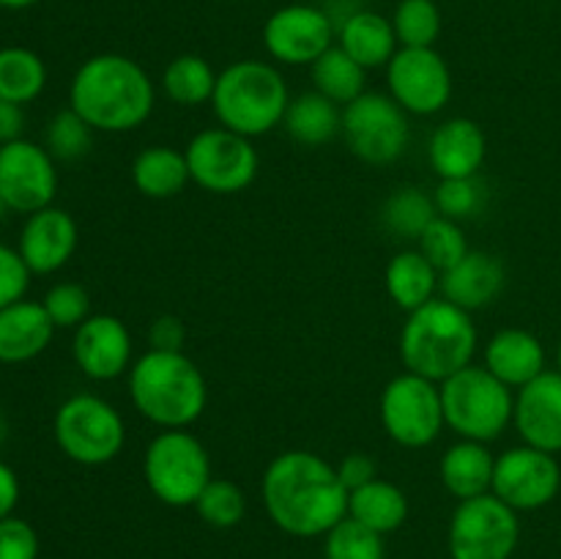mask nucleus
I'll use <instances>...</instances> for the list:
<instances>
[{"label": "nucleus", "mask_w": 561, "mask_h": 559, "mask_svg": "<svg viewBox=\"0 0 561 559\" xmlns=\"http://www.w3.org/2000/svg\"><path fill=\"white\" fill-rule=\"evenodd\" d=\"M392 27L403 47H433L442 33V11L436 0H400Z\"/></svg>", "instance_id": "72a5a7b5"}, {"label": "nucleus", "mask_w": 561, "mask_h": 559, "mask_svg": "<svg viewBox=\"0 0 561 559\" xmlns=\"http://www.w3.org/2000/svg\"><path fill=\"white\" fill-rule=\"evenodd\" d=\"M148 343L153 351H181L186 343V327L175 316H159L148 329Z\"/></svg>", "instance_id": "37998d69"}, {"label": "nucleus", "mask_w": 561, "mask_h": 559, "mask_svg": "<svg viewBox=\"0 0 561 559\" xmlns=\"http://www.w3.org/2000/svg\"><path fill=\"white\" fill-rule=\"evenodd\" d=\"M438 217L436 201L427 192L416 190V186H403L387 197L381 208V223L389 233L400 236L405 241H420L427 225Z\"/></svg>", "instance_id": "473e14b6"}, {"label": "nucleus", "mask_w": 561, "mask_h": 559, "mask_svg": "<svg viewBox=\"0 0 561 559\" xmlns=\"http://www.w3.org/2000/svg\"><path fill=\"white\" fill-rule=\"evenodd\" d=\"M485 153V132L471 118L444 121L427 142V159L438 179H474Z\"/></svg>", "instance_id": "aec40b11"}, {"label": "nucleus", "mask_w": 561, "mask_h": 559, "mask_svg": "<svg viewBox=\"0 0 561 559\" xmlns=\"http://www.w3.org/2000/svg\"><path fill=\"white\" fill-rule=\"evenodd\" d=\"M383 433L405 449H422L442 436L444 406L442 387L416 373H400L383 387L381 403Z\"/></svg>", "instance_id": "1a4fd4ad"}, {"label": "nucleus", "mask_w": 561, "mask_h": 559, "mask_svg": "<svg viewBox=\"0 0 561 559\" xmlns=\"http://www.w3.org/2000/svg\"><path fill=\"white\" fill-rule=\"evenodd\" d=\"M504 288V266L491 252L471 250L460 263L442 274V296L460 310L474 312L496 301Z\"/></svg>", "instance_id": "5701e85b"}, {"label": "nucleus", "mask_w": 561, "mask_h": 559, "mask_svg": "<svg viewBox=\"0 0 561 559\" xmlns=\"http://www.w3.org/2000/svg\"><path fill=\"white\" fill-rule=\"evenodd\" d=\"M195 510L214 529H230V526L241 524V518H244L247 497L233 480L211 477L201 497H197Z\"/></svg>", "instance_id": "c9c22d12"}, {"label": "nucleus", "mask_w": 561, "mask_h": 559, "mask_svg": "<svg viewBox=\"0 0 561 559\" xmlns=\"http://www.w3.org/2000/svg\"><path fill=\"white\" fill-rule=\"evenodd\" d=\"M387 85L409 115H436L453 99V71L433 47H400L387 66Z\"/></svg>", "instance_id": "ddd939ff"}, {"label": "nucleus", "mask_w": 561, "mask_h": 559, "mask_svg": "<svg viewBox=\"0 0 561 559\" xmlns=\"http://www.w3.org/2000/svg\"><path fill=\"white\" fill-rule=\"evenodd\" d=\"M157 104V91L137 60L118 53L88 58L69 85V107L93 132H131L146 124Z\"/></svg>", "instance_id": "f03ea898"}, {"label": "nucleus", "mask_w": 561, "mask_h": 559, "mask_svg": "<svg viewBox=\"0 0 561 559\" xmlns=\"http://www.w3.org/2000/svg\"><path fill=\"white\" fill-rule=\"evenodd\" d=\"M513 425L524 444L561 453V373L546 370L515 395Z\"/></svg>", "instance_id": "a211bd4d"}, {"label": "nucleus", "mask_w": 561, "mask_h": 559, "mask_svg": "<svg viewBox=\"0 0 561 559\" xmlns=\"http://www.w3.org/2000/svg\"><path fill=\"white\" fill-rule=\"evenodd\" d=\"M38 535L27 521L9 515L0 521V559H36Z\"/></svg>", "instance_id": "79ce46f5"}, {"label": "nucleus", "mask_w": 561, "mask_h": 559, "mask_svg": "<svg viewBox=\"0 0 561 559\" xmlns=\"http://www.w3.org/2000/svg\"><path fill=\"white\" fill-rule=\"evenodd\" d=\"M290 104L288 85L277 66L263 60H236L217 75L211 107L219 126L244 137L268 135L283 124Z\"/></svg>", "instance_id": "39448f33"}, {"label": "nucleus", "mask_w": 561, "mask_h": 559, "mask_svg": "<svg viewBox=\"0 0 561 559\" xmlns=\"http://www.w3.org/2000/svg\"><path fill=\"white\" fill-rule=\"evenodd\" d=\"M142 477L153 497L168 507H195L211 480V458L195 433L173 427L157 433L146 447Z\"/></svg>", "instance_id": "0eeeda50"}, {"label": "nucleus", "mask_w": 561, "mask_h": 559, "mask_svg": "<svg viewBox=\"0 0 561 559\" xmlns=\"http://www.w3.org/2000/svg\"><path fill=\"white\" fill-rule=\"evenodd\" d=\"M129 398L140 417L162 431H173L201 420L208 387L201 367L184 351L148 349L129 367Z\"/></svg>", "instance_id": "7ed1b4c3"}, {"label": "nucleus", "mask_w": 561, "mask_h": 559, "mask_svg": "<svg viewBox=\"0 0 561 559\" xmlns=\"http://www.w3.org/2000/svg\"><path fill=\"white\" fill-rule=\"evenodd\" d=\"M214 88H217V71L201 55H179L162 71L164 96L173 99L181 107L211 102Z\"/></svg>", "instance_id": "c756f323"}, {"label": "nucleus", "mask_w": 561, "mask_h": 559, "mask_svg": "<svg viewBox=\"0 0 561 559\" xmlns=\"http://www.w3.org/2000/svg\"><path fill=\"white\" fill-rule=\"evenodd\" d=\"M75 365L93 381H113L131 367V334L115 316H88L71 340Z\"/></svg>", "instance_id": "f3484780"}, {"label": "nucleus", "mask_w": 561, "mask_h": 559, "mask_svg": "<svg viewBox=\"0 0 561 559\" xmlns=\"http://www.w3.org/2000/svg\"><path fill=\"white\" fill-rule=\"evenodd\" d=\"M337 47H343L351 58L365 69H381L398 53L392 20L378 11H354L337 31Z\"/></svg>", "instance_id": "393cba45"}, {"label": "nucleus", "mask_w": 561, "mask_h": 559, "mask_svg": "<svg viewBox=\"0 0 561 559\" xmlns=\"http://www.w3.org/2000/svg\"><path fill=\"white\" fill-rule=\"evenodd\" d=\"M477 343L480 338L471 312L436 296L405 318L400 332V360L409 373L442 384L474 365Z\"/></svg>", "instance_id": "20e7f679"}, {"label": "nucleus", "mask_w": 561, "mask_h": 559, "mask_svg": "<svg viewBox=\"0 0 561 559\" xmlns=\"http://www.w3.org/2000/svg\"><path fill=\"white\" fill-rule=\"evenodd\" d=\"M20 502V477L5 460H0V521L9 518Z\"/></svg>", "instance_id": "49530a36"}, {"label": "nucleus", "mask_w": 561, "mask_h": 559, "mask_svg": "<svg viewBox=\"0 0 561 559\" xmlns=\"http://www.w3.org/2000/svg\"><path fill=\"white\" fill-rule=\"evenodd\" d=\"M38 0H0V9H11V11H20L27 9V5H36Z\"/></svg>", "instance_id": "de8ad7c7"}, {"label": "nucleus", "mask_w": 561, "mask_h": 559, "mask_svg": "<svg viewBox=\"0 0 561 559\" xmlns=\"http://www.w3.org/2000/svg\"><path fill=\"white\" fill-rule=\"evenodd\" d=\"M131 181H135L137 192L151 201L175 197L192 181L186 153L170 146L142 148L131 162Z\"/></svg>", "instance_id": "bb28decb"}, {"label": "nucleus", "mask_w": 561, "mask_h": 559, "mask_svg": "<svg viewBox=\"0 0 561 559\" xmlns=\"http://www.w3.org/2000/svg\"><path fill=\"white\" fill-rule=\"evenodd\" d=\"M44 85H47V66L33 49H0V99L14 104H31L33 99L42 96Z\"/></svg>", "instance_id": "7c9ffc66"}, {"label": "nucleus", "mask_w": 561, "mask_h": 559, "mask_svg": "<svg viewBox=\"0 0 561 559\" xmlns=\"http://www.w3.org/2000/svg\"><path fill=\"white\" fill-rule=\"evenodd\" d=\"M337 475L351 493L356 488L367 486L370 480H376V460L365 453H351L337 464Z\"/></svg>", "instance_id": "c03bdc74"}, {"label": "nucleus", "mask_w": 561, "mask_h": 559, "mask_svg": "<svg viewBox=\"0 0 561 559\" xmlns=\"http://www.w3.org/2000/svg\"><path fill=\"white\" fill-rule=\"evenodd\" d=\"M433 201H436V212L442 217L460 223L482 206V186L477 175L474 179H438Z\"/></svg>", "instance_id": "ea45409f"}, {"label": "nucleus", "mask_w": 561, "mask_h": 559, "mask_svg": "<svg viewBox=\"0 0 561 559\" xmlns=\"http://www.w3.org/2000/svg\"><path fill=\"white\" fill-rule=\"evenodd\" d=\"M493 469H496V458L491 455L488 444L471 442V438L455 442L438 464L444 488L460 502L491 493Z\"/></svg>", "instance_id": "b1692460"}, {"label": "nucleus", "mask_w": 561, "mask_h": 559, "mask_svg": "<svg viewBox=\"0 0 561 559\" xmlns=\"http://www.w3.org/2000/svg\"><path fill=\"white\" fill-rule=\"evenodd\" d=\"M367 69L343 47H332L312 64V85L334 104H351L365 93Z\"/></svg>", "instance_id": "2f4dec72"}, {"label": "nucleus", "mask_w": 561, "mask_h": 559, "mask_svg": "<svg viewBox=\"0 0 561 559\" xmlns=\"http://www.w3.org/2000/svg\"><path fill=\"white\" fill-rule=\"evenodd\" d=\"M5 212H9V206H5V201H3V197H0V219L5 217Z\"/></svg>", "instance_id": "8fccbe9b"}, {"label": "nucleus", "mask_w": 561, "mask_h": 559, "mask_svg": "<svg viewBox=\"0 0 561 559\" xmlns=\"http://www.w3.org/2000/svg\"><path fill=\"white\" fill-rule=\"evenodd\" d=\"M348 515L378 535H389L409 518V497L394 482L376 477L348 493Z\"/></svg>", "instance_id": "cd10ccee"}, {"label": "nucleus", "mask_w": 561, "mask_h": 559, "mask_svg": "<svg viewBox=\"0 0 561 559\" xmlns=\"http://www.w3.org/2000/svg\"><path fill=\"white\" fill-rule=\"evenodd\" d=\"M343 137L351 153L367 164H392L409 148V113L389 93L365 91L345 104Z\"/></svg>", "instance_id": "9b49d317"}, {"label": "nucleus", "mask_w": 561, "mask_h": 559, "mask_svg": "<svg viewBox=\"0 0 561 559\" xmlns=\"http://www.w3.org/2000/svg\"><path fill=\"white\" fill-rule=\"evenodd\" d=\"M518 510L496 493L463 499L449 518L447 548L453 559H510L518 548Z\"/></svg>", "instance_id": "9d476101"}, {"label": "nucleus", "mask_w": 561, "mask_h": 559, "mask_svg": "<svg viewBox=\"0 0 561 559\" xmlns=\"http://www.w3.org/2000/svg\"><path fill=\"white\" fill-rule=\"evenodd\" d=\"M416 244H420L416 250H420L422 255L438 269V274L449 272L455 263H460L471 252L460 223H455V219L449 217H442V214L427 225L425 233L420 236Z\"/></svg>", "instance_id": "e433bc0d"}, {"label": "nucleus", "mask_w": 561, "mask_h": 559, "mask_svg": "<svg viewBox=\"0 0 561 559\" xmlns=\"http://www.w3.org/2000/svg\"><path fill=\"white\" fill-rule=\"evenodd\" d=\"M442 387L444 422L460 438L493 442L513 422L515 395L485 365H469L449 376Z\"/></svg>", "instance_id": "423d86ee"}, {"label": "nucleus", "mask_w": 561, "mask_h": 559, "mask_svg": "<svg viewBox=\"0 0 561 559\" xmlns=\"http://www.w3.org/2000/svg\"><path fill=\"white\" fill-rule=\"evenodd\" d=\"M261 493L274 526L294 537H321L348 515L337 466L310 449L279 453L263 471Z\"/></svg>", "instance_id": "f257e3e1"}, {"label": "nucleus", "mask_w": 561, "mask_h": 559, "mask_svg": "<svg viewBox=\"0 0 561 559\" xmlns=\"http://www.w3.org/2000/svg\"><path fill=\"white\" fill-rule=\"evenodd\" d=\"M323 543V557L327 559H383V535L373 532L370 526L359 524L351 515H345L337 526L327 532Z\"/></svg>", "instance_id": "f704fd0d"}, {"label": "nucleus", "mask_w": 561, "mask_h": 559, "mask_svg": "<svg viewBox=\"0 0 561 559\" xmlns=\"http://www.w3.org/2000/svg\"><path fill=\"white\" fill-rule=\"evenodd\" d=\"M16 250H20L31 274L58 272L71 261L77 250L75 217L58 206H47L42 212L27 214Z\"/></svg>", "instance_id": "6ab92c4d"}, {"label": "nucleus", "mask_w": 561, "mask_h": 559, "mask_svg": "<svg viewBox=\"0 0 561 559\" xmlns=\"http://www.w3.org/2000/svg\"><path fill=\"white\" fill-rule=\"evenodd\" d=\"M55 323L42 301L20 299L0 310V362L22 365L36 360L53 343Z\"/></svg>", "instance_id": "4be33fe9"}, {"label": "nucleus", "mask_w": 561, "mask_h": 559, "mask_svg": "<svg viewBox=\"0 0 561 559\" xmlns=\"http://www.w3.org/2000/svg\"><path fill=\"white\" fill-rule=\"evenodd\" d=\"M53 436L60 453L80 466H104L124 449V417L99 395H71L58 406Z\"/></svg>", "instance_id": "6e6552de"}, {"label": "nucleus", "mask_w": 561, "mask_h": 559, "mask_svg": "<svg viewBox=\"0 0 561 559\" xmlns=\"http://www.w3.org/2000/svg\"><path fill=\"white\" fill-rule=\"evenodd\" d=\"M557 365H559V373H561V343H559V351H557Z\"/></svg>", "instance_id": "3c124183"}, {"label": "nucleus", "mask_w": 561, "mask_h": 559, "mask_svg": "<svg viewBox=\"0 0 561 559\" xmlns=\"http://www.w3.org/2000/svg\"><path fill=\"white\" fill-rule=\"evenodd\" d=\"M5 438H9V420H5V414L0 411V449H3Z\"/></svg>", "instance_id": "09e8293b"}, {"label": "nucleus", "mask_w": 561, "mask_h": 559, "mask_svg": "<svg viewBox=\"0 0 561 559\" xmlns=\"http://www.w3.org/2000/svg\"><path fill=\"white\" fill-rule=\"evenodd\" d=\"M383 285H387V294L392 296L400 310L414 312L436 299L442 274L420 250H403L387 263Z\"/></svg>", "instance_id": "a878e982"}, {"label": "nucleus", "mask_w": 561, "mask_h": 559, "mask_svg": "<svg viewBox=\"0 0 561 559\" xmlns=\"http://www.w3.org/2000/svg\"><path fill=\"white\" fill-rule=\"evenodd\" d=\"M485 367L507 384L510 389H520L537 376L548 370L546 367V345L540 338L526 329H502L488 340L485 351H482Z\"/></svg>", "instance_id": "412c9836"}, {"label": "nucleus", "mask_w": 561, "mask_h": 559, "mask_svg": "<svg viewBox=\"0 0 561 559\" xmlns=\"http://www.w3.org/2000/svg\"><path fill=\"white\" fill-rule=\"evenodd\" d=\"M31 285V269L22 261L20 250L0 241V310L25 299Z\"/></svg>", "instance_id": "a19ab883"}, {"label": "nucleus", "mask_w": 561, "mask_h": 559, "mask_svg": "<svg viewBox=\"0 0 561 559\" xmlns=\"http://www.w3.org/2000/svg\"><path fill=\"white\" fill-rule=\"evenodd\" d=\"M263 44L279 64L312 66L327 49L334 47V22L318 5H283L263 25Z\"/></svg>", "instance_id": "dca6fc26"}, {"label": "nucleus", "mask_w": 561, "mask_h": 559, "mask_svg": "<svg viewBox=\"0 0 561 559\" xmlns=\"http://www.w3.org/2000/svg\"><path fill=\"white\" fill-rule=\"evenodd\" d=\"M190 179L214 195H233L257 179L261 157L250 137L236 135L225 126L203 129L186 142Z\"/></svg>", "instance_id": "f8f14e48"}, {"label": "nucleus", "mask_w": 561, "mask_h": 559, "mask_svg": "<svg viewBox=\"0 0 561 559\" xmlns=\"http://www.w3.org/2000/svg\"><path fill=\"white\" fill-rule=\"evenodd\" d=\"M93 129L75 113V110H60L47 124V151L55 159L75 162L91 151Z\"/></svg>", "instance_id": "4c0bfd02"}, {"label": "nucleus", "mask_w": 561, "mask_h": 559, "mask_svg": "<svg viewBox=\"0 0 561 559\" xmlns=\"http://www.w3.org/2000/svg\"><path fill=\"white\" fill-rule=\"evenodd\" d=\"M55 192H58V168L47 148L25 137L0 146V197L9 212H42L53 206Z\"/></svg>", "instance_id": "4468645a"}, {"label": "nucleus", "mask_w": 561, "mask_h": 559, "mask_svg": "<svg viewBox=\"0 0 561 559\" xmlns=\"http://www.w3.org/2000/svg\"><path fill=\"white\" fill-rule=\"evenodd\" d=\"M283 126L299 146L316 148L332 140L343 129V113L323 93H299V96L290 99Z\"/></svg>", "instance_id": "c85d7f7f"}, {"label": "nucleus", "mask_w": 561, "mask_h": 559, "mask_svg": "<svg viewBox=\"0 0 561 559\" xmlns=\"http://www.w3.org/2000/svg\"><path fill=\"white\" fill-rule=\"evenodd\" d=\"M561 488V466L557 455L546 449L520 447L507 449L496 458L491 493H496L513 510H540L557 499Z\"/></svg>", "instance_id": "2eb2a0df"}, {"label": "nucleus", "mask_w": 561, "mask_h": 559, "mask_svg": "<svg viewBox=\"0 0 561 559\" xmlns=\"http://www.w3.org/2000/svg\"><path fill=\"white\" fill-rule=\"evenodd\" d=\"M44 310L53 318L55 329H77L91 316V296L77 283H58L44 294Z\"/></svg>", "instance_id": "58836bf2"}, {"label": "nucleus", "mask_w": 561, "mask_h": 559, "mask_svg": "<svg viewBox=\"0 0 561 559\" xmlns=\"http://www.w3.org/2000/svg\"><path fill=\"white\" fill-rule=\"evenodd\" d=\"M22 129H25V113H22V104L0 99V146H3V142L20 140Z\"/></svg>", "instance_id": "a18cd8bd"}]
</instances>
